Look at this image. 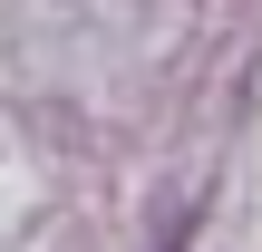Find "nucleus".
I'll return each instance as SVG.
<instances>
[{"mask_svg": "<svg viewBox=\"0 0 262 252\" xmlns=\"http://www.w3.org/2000/svg\"><path fill=\"white\" fill-rule=\"evenodd\" d=\"M156 252H185V223H175V233H156Z\"/></svg>", "mask_w": 262, "mask_h": 252, "instance_id": "nucleus-1", "label": "nucleus"}]
</instances>
